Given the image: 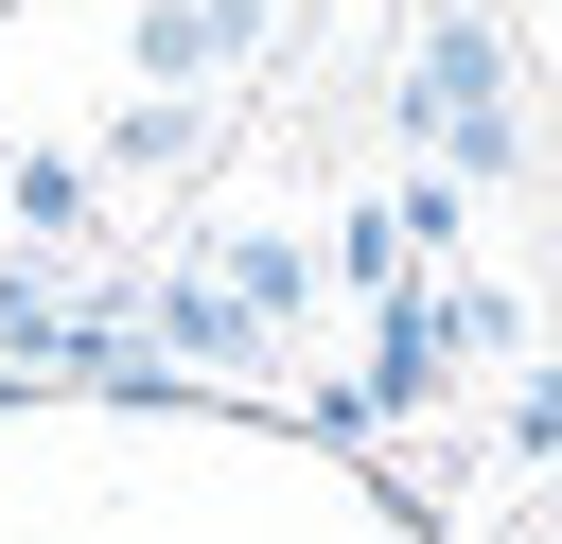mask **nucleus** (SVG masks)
<instances>
[{
    "label": "nucleus",
    "instance_id": "nucleus-1",
    "mask_svg": "<svg viewBox=\"0 0 562 544\" xmlns=\"http://www.w3.org/2000/svg\"><path fill=\"white\" fill-rule=\"evenodd\" d=\"M422 123H439L457 158H509V88H492V35H474V18H439V53H422Z\"/></svg>",
    "mask_w": 562,
    "mask_h": 544
},
{
    "label": "nucleus",
    "instance_id": "nucleus-2",
    "mask_svg": "<svg viewBox=\"0 0 562 544\" xmlns=\"http://www.w3.org/2000/svg\"><path fill=\"white\" fill-rule=\"evenodd\" d=\"M211 35H228V0H158V18H140V53H158V70H193Z\"/></svg>",
    "mask_w": 562,
    "mask_h": 544
}]
</instances>
